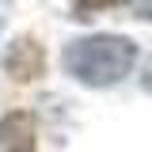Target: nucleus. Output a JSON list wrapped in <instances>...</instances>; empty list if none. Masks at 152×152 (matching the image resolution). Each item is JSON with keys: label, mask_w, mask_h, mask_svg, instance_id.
I'll use <instances>...</instances> for the list:
<instances>
[{"label": "nucleus", "mask_w": 152, "mask_h": 152, "mask_svg": "<svg viewBox=\"0 0 152 152\" xmlns=\"http://www.w3.org/2000/svg\"><path fill=\"white\" fill-rule=\"evenodd\" d=\"M76 4H80V8H110L114 0H76Z\"/></svg>", "instance_id": "20e7f679"}, {"label": "nucleus", "mask_w": 152, "mask_h": 152, "mask_svg": "<svg viewBox=\"0 0 152 152\" xmlns=\"http://www.w3.org/2000/svg\"><path fill=\"white\" fill-rule=\"evenodd\" d=\"M129 8L137 19H152V0H129Z\"/></svg>", "instance_id": "7ed1b4c3"}, {"label": "nucleus", "mask_w": 152, "mask_h": 152, "mask_svg": "<svg viewBox=\"0 0 152 152\" xmlns=\"http://www.w3.org/2000/svg\"><path fill=\"white\" fill-rule=\"evenodd\" d=\"M145 88L152 91V61H148V69H145Z\"/></svg>", "instance_id": "39448f33"}, {"label": "nucleus", "mask_w": 152, "mask_h": 152, "mask_svg": "<svg viewBox=\"0 0 152 152\" xmlns=\"http://www.w3.org/2000/svg\"><path fill=\"white\" fill-rule=\"evenodd\" d=\"M61 61L72 80L88 84V88H107V84H118L133 72L137 46L126 34H91V38L69 42Z\"/></svg>", "instance_id": "f257e3e1"}, {"label": "nucleus", "mask_w": 152, "mask_h": 152, "mask_svg": "<svg viewBox=\"0 0 152 152\" xmlns=\"http://www.w3.org/2000/svg\"><path fill=\"white\" fill-rule=\"evenodd\" d=\"M0 152H34V118L15 110L0 122Z\"/></svg>", "instance_id": "f03ea898"}]
</instances>
